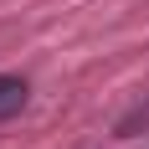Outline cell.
<instances>
[{
	"label": "cell",
	"mask_w": 149,
	"mask_h": 149,
	"mask_svg": "<svg viewBox=\"0 0 149 149\" xmlns=\"http://www.w3.org/2000/svg\"><path fill=\"white\" fill-rule=\"evenodd\" d=\"M26 98H31L26 77H10V72H0V123H5V118H15V113L26 108Z\"/></svg>",
	"instance_id": "1"
}]
</instances>
